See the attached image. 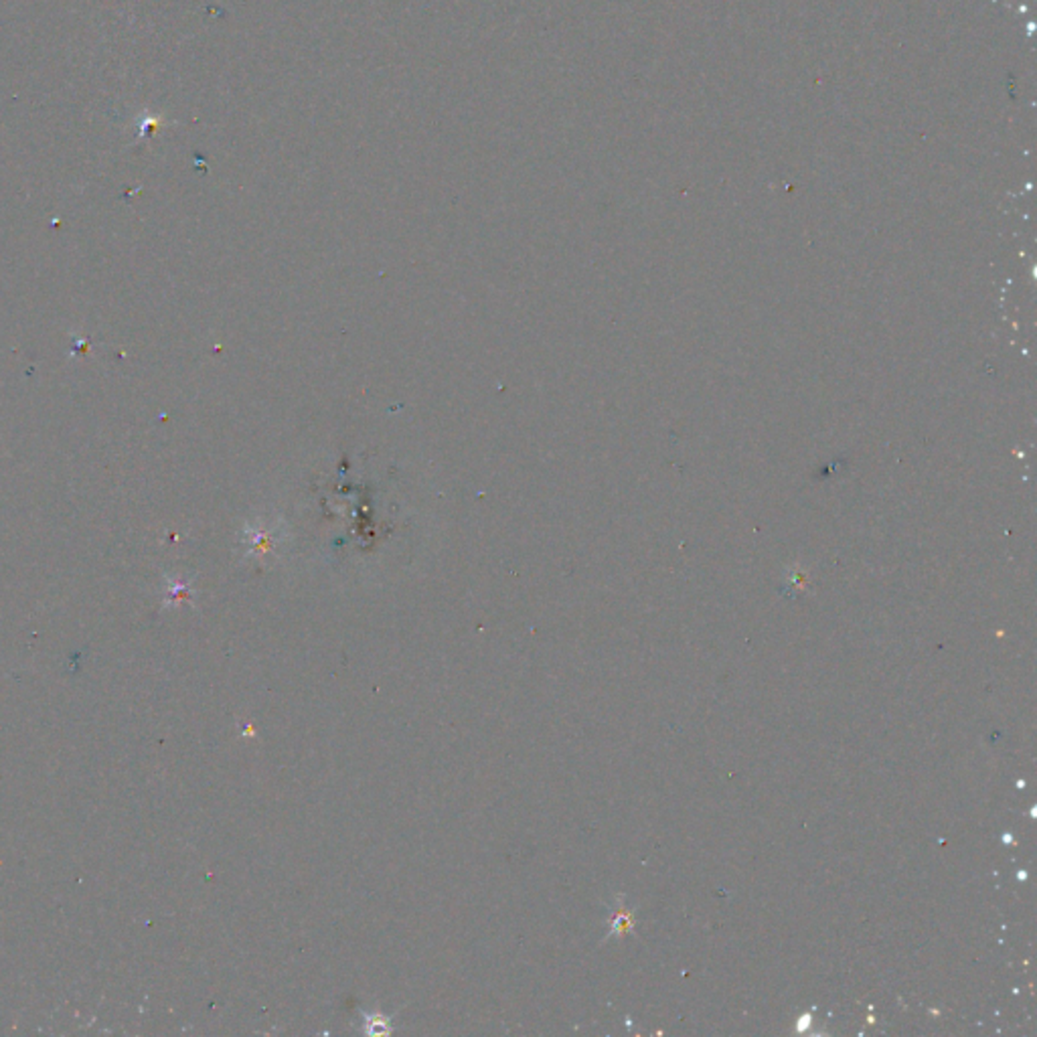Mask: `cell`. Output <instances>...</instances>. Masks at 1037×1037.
<instances>
[{
	"instance_id": "obj_1",
	"label": "cell",
	"mask_w": 1037,
	"mask_h": 1037,
	"mask_svg": "<svg viewBox=\"0 0 1037 1037\" xmlns=\"http://www.w3.org/2000/svg\"><path fill=\"white\" fill-rule=\"evenodd\" d=\"M391 1027L387 1025V1020L383 1015H373L369 1017V1025H367V1033L371 1035H381V1033H389Z\"/></svg>"
}]
</instances>
